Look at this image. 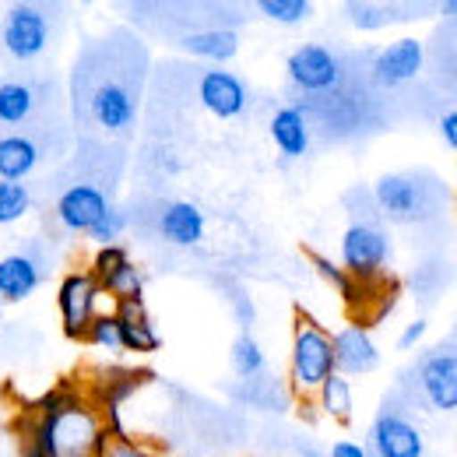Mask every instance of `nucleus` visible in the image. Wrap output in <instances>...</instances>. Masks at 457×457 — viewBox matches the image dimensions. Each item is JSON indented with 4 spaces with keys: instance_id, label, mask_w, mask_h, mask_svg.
I'll list each match as a JSON object with an SVG mask.
<instances>
[{
    "instance_id": "nucleus-35",
    "label": "nucleus",
    "mask_w": 457,
    "mask_h": 457,
    "mask_svg": "<svg viewBox=\"0 0 457 457\" xmlns=\"http://www.w3.org/2000/svg\"><path fill=\"white\" fill-rule=\"evenodd\" d=\"M440 137H444V141L457 152V110L440 116Z\"/></svg>"
},
{
    "instance_id": "nucleus-31",
    "label": "nucleus",
    "mask_w": 457,
    "mask_h": 457,
    "mask_svg": "<svg viewBox=\"0 0 457 457\" xmlns=\"http://www.w3.org/2000/svg\"><path fill=\"white\" fill-rule=\"evenodd\" d=\"M130 261V253H127V246L123 243H113V246H99L96 250V257H92V268H88V275L96 278V282H103V278H110L116 268H123Z\"/></svg>"
},
{
    "instance_id": "nucleus-15",
    "label": "nucleus",
    "mask_w": 457,
    "mask_h": 457,
    "mask_svg": "<svg viewBox=\"0 0 457 457\" xmlns=\"http://www.w3.org/2000/svg\"><path fill=\"white\" fill-rule=\"evenodd\" d=\"M92 116L103 130L110 134H127L137 120V103H134V92L120 81H106L92 92Z\"/></svg>"
},
{
    "instance_id": "nucleus-7",
    "label": "nucleus",
    "mask_w": 457,
    "mask_h": 457,
    "mask_svg": "<svg viewBox=\"0 0 457 457\" xmlns=\"http://www.w3.org/2000/svg\"><path fill=\"white\" fill-rule=\"evenodd\" d=\"M373 201L391 222H419L429 215V190L411 172H387L373 187Z\"/></svg>"
},
{
    "instance_id": "nucleus-19",
    "label": "nucleus",
    "mask_w": 457,
    "mask_h": 457,
    "mask_svg": "<svg viewBox=\"0 0 457 457\" xmlns=\"http://www.w3.org/2000/svg\"><path fill=\"white\" fill-rule=\"evenodd\" d=\"M183 54L201 60H212V63H226L239 54V36L236 29H222V25H212V29H201V32H190L179 39Z\"/></svg>"
},
{
    "instance_id": "nucleus-33",
    "label": "nucleus",
    "mask_w": 457,
    "mask_h": 457,
    "mask_svg": "<svg viewBox=\"0 0 457 457\" xmlns=\"http://www.w3.org/2000/svg\"><path fill=\"white\" fill-rule=\"evenodd\" d=\"M426 328H429V324H426L422 317H419V320H411V324L398 335V348H415V345L426 338Z\"/></svg>"
},
{
    "instance_id": "nucleus-12",
    "label": "nucleus",
    "mask_w": 457,
    "mask_h": 457,
    "mask_svg": "<svg viewBox=\"0 0 457 457\" xmlns=\"http://www.w3.org/2000/svg\"><path fill=\"white\" fill-rule=\"evenodd\" d=\"M331 345H335V373L342 377H366L380 366V348L373 342L370 328L362 324H348L338 335H331Z\"/></svg>"
},
{
    "instance_id": "nucleus-29",
    "label": "nucleus",
    "mask_w": 457,
    "mask_h": 457,
    "mask_svg": "<svg viewBox=\"0 0 457 457\" xmlns=\"http://www.w3.org/2000/svg\"><path fill=\"white\" fill-rule=\"evenodd\" d=\"M127 222H130V215L123 212V208H110L96 226L88 228V239L96 243V250L99 246H113V243H120V236H123V228H127Z\"/></svg>"
},
{
    "instance_id": "nucleus-24",
    "label": "nucleus",
    "mask_w": 457,
    "mask_h": 457,
    "mask_svg": "<svg viewBox=\"0 0 457 457\" xmlns=\"http://www.w3.org/2000/svg\"><path fill=\"white\" fill-rule=\"evenodd\" d=\"M345 14L362 32H377V29H384L391 21H401L398 7H384V4H370V0H348L345 4Z\"/></svg>"
},
{
    "instance_id": "nucleus-3",
    "label": "nucleus",
    "mask_w": 457,
    "mask_h": 457,
    "mask_svg": "<svg viewBox=\"0 0 457 457\" xmlns=\"http://www.w3.org/2000/svg\"><path fill=\"white\" fill-rule=\"evenodd\" d=\"M391 261V236L377 222H352L342 236V268L359 286H373Z\"/></svg>"
},
{
    "instance_id": "nucleus-26",
    "label": "nucleus",
    "mask_w": 457,
    "mask_h": 457,
    "mask_svg": "<svg viewBox=\"0 0 457 457\" xmlns=\"http://www.w3.org/2000/svg\"><path fill=\"white\" fill-rule=\"evenodd\" d=\"M32 212V194L25 183L0 179V226H14Z\"/></svg>"
},
{
    "instance_id": "nucleus-22",
    "label": "nucleus",
    "mask_w": 457,
    "mask_h": 457,
    "mask_svg": "<svg viewBox=\"0 0 457 457\" xmlns=\"http://www.w3.org/2000/svg\"><path fill=\"white\" fill-rule=\"evenodd\" d=\"M317 404L324 415L338 419V422H348L352 419V404H355V395H352V380L342 377V373H331L324 380V387L317 391Z\"/></svg>"
},
{
    "instance_id": "nucleus-17",
    "label": "nucleus",
    "mask_w": 457,
    "mask_h": 457,
    "mask_svg": "<svg viewBox=\"0 0 457 457\" xmlns=\"http://www.w3.org/2000/svg\"><path fill=\"white\" fill-rule=\"evenodd\" d=\"M46 271L32 253H7L0 257V299L4 303H21L36 288L43 286Z\"/></svg>"
},
{
    "instance_id": "nucleus-1",
    "label": "nucleus",
    "mask_w": 457,
    "mask_h": 457,
    "mask_svg": "<svg viewBox=\"0 0 457 457\" xmlns=\"http://www.w3.org/2000/svg\"><path fill=\"white\" fill-rule=\"evenodd\" d=\"M110 440L103 411L67 387H54L32 401L21 422V447L39 457H103Z\"/></svg>"
},
{
    "instance_id": "nucleus-6",
    "label": "nucleus",
    "mask_w": 457,
    "mask_h": 457,
    "mask_svg": "<svg viewBox=\"0 0 457 457\" xmlns=\"http://www.w3.org/2000/svg\"><path fill=\"white\" fill-rule=\"evenodd\" d=\"M0 43L14 60L43 57L50 43V18L36 4H11L0 25Z\"/></svg>"
},
{
    "instance_id": "nucleus-30",
    "label": "nucleus",
    "mask_w": 457,
    "mask_h": 457,
    "mask_svg": "<svg viewBox=\"0 0 457 457\" xmlns=\"http://www.w3.org/2000/svg\"><path fill=\"white\" fill-rule=\"evenodd\" d=\"M92 345H99V348H106V352H120V320H116V313H96L92 317V324H88V335H85Z\"/></svg>"
},
{
    "instance_id": "nucleus-16",
    "label": "nucleus",
    "mask_w": 457,
    "mask_h": 457,
    "mask_svg": "<svg viewBox=\"0 0 457 457\" xmlns=\"http://www.w3.org/2000/svg\"><path fill=\"white\" fill-rule=\"evenodd\" d=\"M113 313L120 320V348L137 352V355L162 348V338H159V331L145 310V299H123V303H116Z\"/></svg>"
},
{
    "instance_id": "nucleus-21",
    "label": "nucleus",
    "mask_w": 457,
    "mask_h": 457,
    "mask_svg": "<svg viewBox=\"0 0 457 457\" xmlns=\"http://www.w3.org/2000/svg\"><path fill=\"white\" fill-rule=\"evenodd\" d=\"M36 110V92L25 81H0V123L18 127Z\"/></svg>"
},
{
    "instance_id": "nucleus-8",
    "label": "nucleus",
    "mask_w": 457,
    "mask_h": 457,
    "mask_svg": "<svg viewBox=\"0 0 457 457\" xmlns=\"http://www.w3.org/2000/svg\"><path fill=\"white\" fill-rule=\"evenodd\" d=\"M370 457H422L426 454V440L419 433V426L404 415L395 411L391 404H384L370 426Z\"/></svg>"
},
{
    "instance_id": "nucleus-13",
    "label": "nucleus",
    "mask_w": 457,
    "mask_h": 457,
    "mask_svg": "<svg viewBox=\"0 0 457 457\" xmlns=\"http://www.w3.org/2000/svg\"><path fill=\"white\" fill-rule=\"evenodd\" d=\"M422 63H426V46L419 39H398L373 57V78L384 88H398L422 74Z\"/></svg>"
},
{
    "instance_id": "nucleus-4",
    "label": "nucleus",
    "mask_w": 457,
    "mask_h": 457,
    "mask_svg": "<svg viewBox=\"0 0 457 457\" xmlns=\"http://www.w3.org/2000/svg\"><path fill=\"white\" fill-rule=\"evenodd\" d=\"M99 299H103V288H99V282L88 271H67L60 278L57 310H60L63 335L71 342H81L88 335V324L99 313Z\"/></svg>"
},
{
    "instance_id": "nucleus-34",
    "label": "nucleus",
    "mask_w": 457,
    "mask_h": 457,
    "mask_svg": "<svg viewBox=\"0 0 457 457\" xmlns=\"http://www.w3.org/2000/svg\"><path fill=\"white\" fill-rule=\"evenodd\" d=\"M328 457H370V451L362 444H355V440H335V447H331Z\"/></svg>"
},
{
    "instance_id": "nucleus-18",
    "label": "nucleus",
    "mask_w": 457,
    "mask_h": 457,
    "mask_svg": "<svg viewBox=\"0 0 457 457\" xmlns=\"http://www.w3.org/2000/svg\"><path fill=\"white\" fill-rule=\"evenodd\" d=\"M268 130H271L275 148L286 159H303L310 152V123H306V113L299 106H282L278 113L271 116Z\"/></svg>"
},
{
    "instance_id": "nucleus-28",
    "label": "nucleus",
    "mask_w": 457,
    "mask_h": 457,
    "mask_svg": "<svg viewBox=\"0 0 457 457\" xmlns=\"http://www.w3.org/2000/svg\"><path fill=\"white\" fill-rule=\"evenodd\" d=\"M257 11L271 18L275 25H303L313 14V4L310 0H261Z\"/></svg>"
},
{
    "instance_id": "nucleus-32",
    "label": "nucleus",
    "mask_w": 457,
    "mask_h": 457,
    "mask_svg": "<svg viewBox=\"0 0 457 457\" xmlns=\"http://www.w3.org/2000/svg\"><path fill=\"white\" fill-rule=\"evenodd\" d=\"M103 457H155V454L145 451V447H137L134 440H110V447H106Z\"/></svg>"
},
{
    "instance_id": "nucleus-9",
    "label": "nucleus",
    "mask_w": 457,
    "mask_h": 457,
    "mask_svg": "<svg viewBox=\"0 0 457 457\" xmlns=\"http://www.w3.org/2000/svg\"><path fill=\"white\" fill-rule=\"evenodd\" d=\"M415 380L433 411H457V348H433L422 355Z\"/></svg>"
},
{
    "instance_id": "nucleus-36",
    "label": "nucleus",
    "mask_w": 457,
    "mask_h": 457,
    "mask_svg": "<svg viewBox=\"0 0 457 457\" xmlns=\"http://www.w3.org/2000/svg\"><path fill=\"white\" fill-rule=\"evenodd\" d=\"M436 11H440L444 18H457V0H444V4H436Z\"/></svg>"
},
{
    "instance_id": "nucleus-27",
    "label": "nucleus",
    "mask_w": 457,
    "mask_h": 457,
    "mask_svg": "<svg viewBox=\"0 0 457 457\" xmlns=\"http://www.w3.org/2000/svg\"><path fill=\"white\" fill-rule=\"evenodd\" d=\"M313 261V268H317V275L328 282V286H335L338 292H342L345 303H359V295L366 292L370 286H359L355 278H348V271H345L342 264H335V261H328V257H320V253H313L310 257Z\"/></svg>"
},
{
    "instance_id": "nucleus-37",
    "label": "nucleus",
    "mask_w": 457,
    "mask_h": 457,
    "mask_svg": "<svg viewBox=\"0 0 457 457\" xmlns=\"http://www.w3.org/2000/svg\"><path fill=\"white\" fill-rule=\"evenodd\" d=\"M299 457H328V454H320V451H313V447H306V451H303V454Z\"/></svg>"
},
{
    "instance_id": "nucleus-23",
    "label": "nucleus",
    "mask_w": 457,
    "mask_h": 457,
    "mask_svg": "<svg viewBox=\"0 0 457 457\" xmlns=\"http://www.w3.org/2000/svg\"><path fill=\"white\" fill-rule=\"evenodd\" d=\"M228 362H232V373H236V377H243V380H257V377L264 373V366H268V355H264V348H261V342H257L253 335L243 331V335L232 342Z\"/></svg>"
},
{
    "instance_id": "nucleus-25",
    "label": "nucleus",
    "mask_w": 457,
    "mask_h": 457,
    "mask_svg": "<svg viewBox=\"0 0 457 457\" xmlns=\"http://www.w3.org/2000/svg\"><path fill=\"white\" fill-rule=\"evenodd\" d=\"M99 288H103V295H113L116 303H123V299H141V292H145V271H141L134 261H127L123 268H116L110 278H103Z\"/></svg>"
},
{
    "instance_id": "nucleus-14",
    "label": "nucleus",
    "mask_w": 457,
    "mask_h": 457,
    "mask_svg": "<svg viewBox=\"0 0 457 457\" xmlns=\"http://www.w3.org/2000/svg\"><path fill=\"white\" fill-rule=\"evenodd\" d=\"M204 232H208V215L194 201H170L159 208V236L172 246L190 250L204 239Z\"/></svg>"
},
{
    "instance_id": "nucleus-2",
    "label": "nucleus",
    "mask_w": 457,
    "mask_h": 457,
    "mask_svg": "<svg viewBox=\"0 0 457 457\" xmlns=\"http://www.w3.org/2000/svg\"><path fill=\"white\" fill-rule=\"evenodd\" d=\"M335 373V345L331 335L310 320L299 317L292 331V352H288V384L299 398H310L324 387V380Z\"/></svg>"
},
{
    "instance_id": "nucleus-5",
    "label": "nucleus",
    "mask_w": 457,
    "mask_h": 457,
    "mask_svg": "<svg viewBox=\"0 0 457 457\" xmlns=\"http://www.w3.org/2000/svg\"><path fill=\"white\" fill-rule=\"evenodd\" d=\"M286 74L288 81L306 92V96H324V92H335L342 85V60L335 50L320 46V43H303L299 50H292L286 60Z\"/></svg>"
},
{
    "instance_id": "nucleus-11",
    "label": "nucleus",
    "mask_w": 457,
    "mask_h": 457,
    "mask_svg": "<svg viewBox=\"0 0 457 457\" xmlns=\"http://www.w3.org/2000/svg\"><path fill=\"white\" fill-rule=\"evenodd\" d=\"M110 208L113 204H110L106 190H99L96 183H74L57 197V222L67 232L88 236V228L96 226Z\"/></svg>"
},
{
    "instance_id": "nucleus-20",
    "label": "nucleus",
    "mask_w": 457,
    "mask_h": 457,
    "mask_svg": "<svg viewBox=\"0 0 457 457\" xmlns=\"http://www.w3.org/2000/svg\"><path fill=\"white\" fill-rule=\"evenodd\" d=\"M39 166V145L25 134H4L0 137V179L21 183Z\"/></svg>"
},
{
    "instance_id": "nucleus-10",
    "label": "nucleus",
    "mask_w": 457,
    "mask_h": 457,
    "mask_svg": "<svg viewBox=\"0 0 457 457\" xmlns=\"http://www.w3.org/2000/svg\"><path fill=\"white\" fill-rule=\"evenodd\" d=\"M197 99L201 106L219 120H236V116L246 113L250 106V92L243 85L239 74H232L226 67H208L197 81Z\"/></svg>"
}]
</instances>
